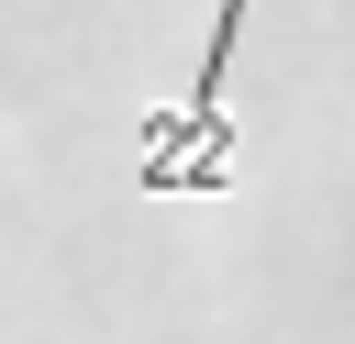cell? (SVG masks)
Returning a JSON list of instances; mask_svg holds the SVG:
<instances>
[{
    "mask_svg": "<svg viewBox=\"0 0 355 344\" xmlns=\"http://www.w3.org/2000/svg\"><path fill=\"white\" fill-rule=\"evenodd\" d=\"M233 33H244V0L211 11V44H200L189 100H166V111L144 122V144H133V189H144V200H211V189H233V111H222Z\"/></svg>",
    "mask_w": 355,
    "mask_h": 344,
    "instance_id": "obj_1",
    "label": "cell"
}]
</instances>
